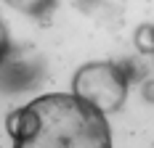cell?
Segmentation results:
<instances>
[{
  "label": "cell",
  "mask_w": 154,
  "mask_h": 148,
  "mask_svg": "<svg viewBox=\"0 0 154 148\" xmlns=\"http://www.w3.org/2000/svg\"><path fill=\"white\" fill-rule=\"evenodd\" d=\"M72 93L85 98L104 114L120 111L128 98V74L112 61H91L80 66L72 79Z\"/></svg>",
  "instance_id": "cell-2"
},
{
  "label": "cell",
  "mask_w": 154,
  "mask_h": 148,
  "mask_svg": "<svg viewBox=\"0 0 154 148\" xmlns=\"http://www.w3.org/2000/svg\"><path fill=\"white\" fill-rule=\"evenodd\" d=\"M8 50H11V40H8V29H5V24H3V19H0V64L5 61Z\"/></svg>",
  "instance_id": "cell-5"
},
{
  "label": "cell",
  "mask_w": 154,
  "mask_h": 148,
  "mask_svg": "<svg viewBox=\"0 0 154 148\" xmlns=\"http://www.w3.org/2000/svg\"><path fill=\"white\" fill-rule=\"evenodd\" d=\"M14 11L19 13H27V16H45L53 11L56 0H5Z\"/></svg>",
  "instance_id": "cell-3"
},
{
  "label": "cell",
  "mask_w": 154,
  "mask_h": 148,
  "mask_svg": "<svg viewBox=\"0 0 154 148\" xmlns=\"http://www.w3.org/2000/svg\"><path fill=\"white\" fill-rule=\"evenodd\" d=\"M16 148H109L106 114L75 93L40 95L5 119Z\"/></svg>",
  "instance_id": "cell-1"
},
{
  "label": "cell",
  "mask_w": 154,
  "mask_h": 148,
  "mask_svg": "<svg viewBox=\"0 0 154 148\" xmlns=\"http://www.w3.org/2000/svg\"><path fill=\"white\" fill-rule=\"evenodd\" d=\"M136 45L143 53H154V27H141L136 34Z\"/></svg>",
  "instance_id": "cell-4"
}]
</instances>
